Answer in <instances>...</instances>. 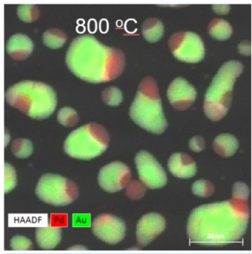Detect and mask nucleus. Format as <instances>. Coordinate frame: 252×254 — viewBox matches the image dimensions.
Here are the masks:
<instances>
[{
    "mask_svg": "<svg viewBox=\"0 0 252 254\" xmlns=\"http://www.w3.org/2000/svg\"><path fill=\"white\" fill-rule=\"evenodd\" d=\"M249 196L248 186L238 182L234 185L229 200L194 209L187 223L191 242L204 246H223L241 240L250 222Z\"/></svg>",
    "mask_w": 252,
    "mask_h": 254,
    "instance_id": "obj_1",
    "label": "nucleus"
},
{
    "mask_svg": "<svg viewBox=\"0 0 252 254\" xmlns=\"http://www.w3.org/2000/svg\"><path fill=\"white\" fill-rule=\"evenodd\" d=\"M66 64L79 79L102 83L122 73L125 56L121 50L104 46L94 36L85 34L72 41L66 54Z\"/></svg>",
    "mask_w": 252,
    "mask_h": 254,
    "instance_id": "obj_2",
    "label": "nucleus"
},
{
    "mask_svg": "<svg viewBox=\"0 0 252 254\" xmlns=\"http://www.w3.org/2000/svg\"><path fill=\"white\" fill-rule=\"evenodd\" d=\"M10 106L36 120L49 118L57 105L56 94L50 85L25 80L10 86L5 93Z\"/></svg>",
    "mask_w": 252,
    "mask_h": 254,
    "instance_id": "obj_3",
    "label": "nucleus"
},
{
    "mask_svg": "<svg viewBox=\"0 0 252 254\" xmlns=\"http://www.w3.org/2000/svg\"><path fill=\"white\" fill-rule=\"evenodd\" d=\"M129 114L136 124L151 133L160 134L166 130L167 122L155 79L146 77L140 82Z\"/></svg>",
    "mask_w": 252,
    "mask_h": 254,
    "instance_id": "obj_4",
    "label": "nucleus"
},
{
    "mask_svg": "<svg viewBox=\"0 0 252 254\" xmlns=\"http://www.w3.org/2000/svg\"><path fill=\"white\" fill-rule=\"evenodd\" d=\"M243 70L242 63L235 60L226 62L219 69L204 99V112L208 119L217 122L226 115L232 102L235 81Z\"/></svg>",
    "mask_w": 252,
    "mask_h": 254,
    "instance_id": "obj_5",
    "label": "nucleus"
},
{
    "mask_svg": "<svg viewBox=\"0 0 252 254\" xmlns=\"http://www.w3.org/2000/svg\"><path fill=\"white\" fill-rule=\"evenodd\" d=\"M109 142V133L103 126L89 123L68 135L64 141V151L74 159L90 160L104 152Z\"/></svg>",
    "mask_w": 252,
    "mask_h": 254,
    "instance_id": "obj_6",
    "label": "nucleus"
},
{
    "mask_svg": "<svg viewBox=\"0 0 252 254\" xmlns=\"http://www.w3.org/2000/svg\"><path fill=\"white\" fill-rule=\"evenodd\" d=\"M36 193L46 203L64 206L77 199L79 190L71 180L58 174H46L39 180Z\"/></svg>",
    "mask_w": 252,
    "mask_h": 254,
    "instance_id": "obj_7",
    "label": "nucleus"
},
{
    "mask_svg": "<svg viewBox=\"0 0 252 254\" xmlns=\"http://www.w3.org/2000/svg\"><path fill=\"white\" fill-rule=\"evenodd\" d=\"M169 47L175 58L185 63H199L205 56V47L200 36L190 31L172 34Z\"/></svg>",
    "mask_w": 252,
    "mask_h": 254,
    "instance_id": "obj_8",
    "label": "nucleus"
},
{
    "mask_svg": "<svg viewBox=\"0 0 252 254\" xmlns=\"http://www.w3.org/2000/svg\"><path fill=\"white\" fill-rule=\"evenodd\" d=\"M139 179L150 189H161L167 183L163 167L148 151H142L135 158Z\"/></svg>",
    "mask_w": 252,
    "mask_h": 254,
    "instance_id": "obj_9",
    "label": "nucleus"
},
{
    "mask_svg": "<svg viewBox=\"0 0 252 254\" xmlns=\"http://www.w3.org/2000/svg\"><path fill=\"white\" fill-rule=\"evenodd\" d=\"M98 181L105 191L115 193L127 187L131 181V171L125 164L112 162L100 170Z\"/></svg>",
    "mask_w": 252,
    "mask_h": 254,
    "instance_id": "obj_10",
    "label": "nucleus"
},
{
    "mask_svg": "<svg viewBox=\"0 0 252 254\" xmlns=\"http://www.w3.org/2000/svg\"><path fill=\"white\" fill-rule=\"evenodd\" d=\"M91 228L96 237L109 245L117 244L125 237V223L113 215H100L93 221Z\"/></svg>",
    "mask_w": 252,
    "mask_h": 254,
    "instance_id": "obj_11",
    "label": "nucleus"
},
{
    "mask_svg": "<svg viewBox=\"0 0 252 254\" xmlns=\"http://www.w3.org/2000/svg\"><path fill=\"white\" fill-rule=\"evenodd\" d=\"M196 88L182 77L175 78L167 90V97L171 105L178 111H184L196 101Z\"/></svg>",
    "mask_w": 252,
    "mask_h": 254,
    "instance_id": "obj_12",
    "label": "nucleus"
},
{
    "mask_svg": "<svg viewBox=\"0 0 252 254\" xmlns=\"http://www.w3.org/2000/svg\"><path fill=\"white\" fill-rule=\"evenodd\" d=\"M166 228V220L159 213H151L141 218L136 227V237L141 246H147Z\"/></svg>",
    "mask_w": 252,
    "mask_h": 254,
    "instance_id": "obj_13",
    "label": "nucleus"
},
{
    "mask_svg": "<svg viewBox=\"0 0 252 254\" xmlns=\"http://www.w3.org/2000/svg\"><path fill=\"white\" fill-rule=\"evenodd\" d=\"M168 168L175 177L181 179L192 178L197 172L196 162L184 153H173L168 162Z\"/></svg>",
    "mask_w": 252,
    "mask_h": 254,
    "instance_id": "obj_14",
    "label": "nucleus"
},
{
    "mask_svg": "<svg viewBox=\"0 0 252 254\" xmlns=\"http://www.w3.org/2000/svg\"><path fill=\"white\" fill-rule=\"evenodd\" d=\"M34 47L32 40L22 34L12 36L6 45L7 54L16 61L26 60L32 54Z\"/></svg>",
    "mask_w": 252,
    "mask_h": 254,
    "instance_id": "obj_15",
    "label": "nucleus"
},
{
    "mask_svg": "<svg viewBox=\"0 0 252 254\" xmlns=\"http://www.w3.org/2000/svg\"><path fill=\"white\" fill-rule=\"evenodd\" d=\"M61 230L59 227H40L36 231L37 244L44 250H52L61 241Z\"/></svg>",
    "mask_w": 252,
    "mask_h": 254,
    "instance_id": "obj_16",
    "label": "nucleus"
},
{
    "mask_svg": "<svg viewBox=\"0 0 252 254\" xmlns=\"http://www.w3.org/2000/svg\"><path fill=\"white\" fill-rule=\"evenodd\" d=\"M239 143L233 135L222 133L214 139L213 148L214 151L223 157L233 156L238 150Z\"/></svg>",
    "mask_w": 252,
    "mask_h": 254,
    "instance_id": "obj_17",
    "label": "nucleus"
},
{
    "mask_svg": "<svg viewBox=\"0 0 252 254\" xmlns=\"http://www.w3.org/2000/svg\"><path fill=\"white\" fill-rule=\"evenodd\" d=\"M142 34L147 41L156 43L159 41L164 33V27L160 19L150 18L144 22L142 25Z\"/></svg>",
    "mask_w": 252,
    "mask_h": 254,
    "instance_id": "obj_18",
    "label": "nucleus"
},
{
    "mask_svg": "<svg viewBox=\"0 0 252 254\" xmlns=\"http://www.w3.org/2000/svg\"><path fill=\"white\" fill-rule=\"evenodd\" d=\"M208 30L213 38L220 41L228 40L232 34V28L230 24L223 19H213L208 25Z\"/></svg>",
    "mask_w": 252,
    "mask_h": 254,
    "instance_id": "obj_19",
    "label": "nucleus"
},
{
    "mask_svg": "<svg viewBox=\"0 0 252 254\" xmlns=\"http://www.w3.org/2000/svg\"><path fill=\"white\" fill-rule=\"evenodd\" d=\"M67 39L65 33L57 28H51L43 34V43L47 47L52 49L62 47L67 42Z\"/></svg>",
    "mask_w": 252,
    "mask_h": 254,
    "instance_id": "obj_20",
    "label": "nucleus"
},
{
    "mask_svg": "<svg viewBox=\"0 0 252 254\" xmlns=\"http://www.w3.org/2000/svg\"><path fill=\"white\" fill-rule=\"evenodd\" d=\"M33 144L28 139H16L12 142L11 151L15 156L24 159L31 156L33 153Z\"/></svg>",
    "mask_w": 252,
    "mask_h": 254,
    "instance_id": "obj_21",
    "label": "nucleus"
},
{
    "mask_svg": "<svg viewBox=\"0 0 252 254\" xmlns=\"http://www.w3.org/2000/svg\"><path fill=\"white\" fill-rule=\"evenodd\" d=\"M17 15L24 22L31 23L39 19L40 11L34 4H20L17 7Z\"/></svg>",
    "mask_w": 252,
    "mask_h": 254,
    "instance_id": "obj_22",
    "label": "nucleus"
},
{
    "mask_svg": "<svg viewBox=\"0 0 252 254\" xmlns=\"http://www.w3.org/2000/svg\"><path fill=\"white\" fill-rule=\"evenodd\" d=\"M57 120L60 124L65 127H73L79 122V115L73 108L65 107L59 110Z\"/></svg>",
    "mask_w": 252,
    "mask_h": 254,
    "instance_id": "obj_23",
    "label": "nucleus"
},
{
    "mask_svg": "<svg viewBox=\"0 0 252 254\" xmlns=\"http://www.w3.org/2000/svg\"><path fill=\"white\" fill-rule=\"evenodd\" d=\"M102 100L109 106H118L123 101L122 92L115 87L105 88L101 94Z\"/></svg>",
    "mask_w": 252,
    "mask_h": 254,
    "instance_id": "obj_24",
    "label": "nucleus"
},
{
    "mask_svg": "<svg viewBox=\"0 0 252 254\" xmlns=\"http://www.w3.org/2000/svg\"><path fill=\"white\" fill-rule=\"evenodd\" d=\"M147 186L142 182L132 180L126 187V194L133 200H138L145 196Z\"/></svg>",
    "mask_w": 252,
    "mask_h": 254,
    "instance_id": "obj_25",
    "label": "nucleus"
},
{
    "mask_svg": "<svg viewBox=\"0 0 252 254\" xmlns=\"http://www.w3.org/2000/svg\"><path fill=\"white\" fill-rule=\"evenodd\" d=\"M192 190L196 196L200 197H208L214 192V187L212 183L207 180H198L193 183Z\"/></svg>",
    "mask_w": 252,
    "mask_h": 254,
    "instance_id": "obj_26",
    "label": "nucleus"
},
{
    "mask_svg": "<svg viewBox=\"0 0 252 254\" xmlns=\"http://www.w3.org/2000/svg\"><path fill=\"white\" fill-rule=\"evenodd\" d=\"M16 171L10 164L4 163V193H7L11 191L16 187Z\"/></svg>",
    "mask_w": 252,
    "mask_h": 254,
    "instance_id": "obj_27",
    "label": "nucleus"
},
{
    "mask_svg": "<svg viewBox=\"0 0 252 254\" xmlns=\"http://www.w3.org/2000/svg\"><path fill=\"white\" fill-rule=\"evenodd\" d=\"M10 246L13 251H30L32 249L33 243L29 239L23 236H15L10 240Z\"/></svg>",
    "mask_w": 252,
    "mask_h": 254,
    "instance_id": "obj_28",
    "label": "nucleus"
},
{
    "mask_svg": "<svg viewBox=\"0 0 252 254\" xmlns=\"http://www.w3.org/2000/svg\"><path fill=\"white\" fill-rule=\"evenodd\" d=\"M205 143L202 136H196L190 141V148L195 152H201L205 148Z\"/></svg>",
    "mask_w": 252,
    "mask_h": 254,
    "instance_id": "obj_29",
    "label": "nucleus"
},
{
    "mask_svg": "<svg viewBox=\"0 0 252 254\" xmlns=\"http://www.w3.org/2000/svg\"><path fill=\"white\" fill-rule=\"evenodd\" d=\"M238 50L243 55H250L251 54V43L249 40H244L238 46Z\"/></svg>",
    "mask_w": 252,
    "mask_h": 254,
    "instance_id": "obj_30",
    "label": "nucleus"
},
{
    "mask_svg": "<svg viewBox=\"0 0 252 254\" xmlns=\"http://www.w3.org/2000/svg\"><path fill=\"white\" fill-rule=\"evenodd\" d=\"M212 8L215 13L220 15H225L229 13L230 10V6L229 4H214Z\"/></svg>",
    "mask_w": 252,
    "mask_h": 254,
    "instance_id": "obj_31",
    "label": "nucleus"
},
{
    "mask_svg": "<svg viewBox=\"0 0 252 254\" xmlns=\"http://www.w3.org/2000/svg\"><path fill=\"white\" fill-rule=\"evenodd\" d=\"M69 250H72V251H83V250H87L86 248H84L83 246H74V247L70 248V249H69Z\"/></svg>",
    "mask_w": 252,
    "mask_h": 254,
    "instance_id": "obj_32",
    "label": "nucleus"
}]
</instances>
